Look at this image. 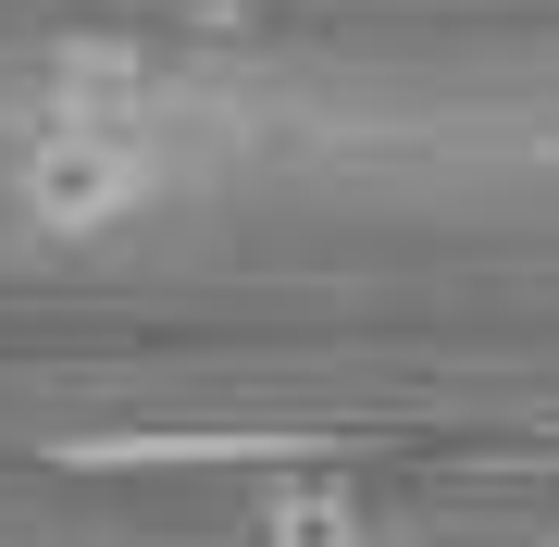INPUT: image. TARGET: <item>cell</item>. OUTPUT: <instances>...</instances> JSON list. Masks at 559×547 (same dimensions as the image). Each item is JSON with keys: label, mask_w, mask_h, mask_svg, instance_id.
Listing matches in <instances>:
<instances>
[{"label": "cell", "mask_w": 559, "mask_h": 547, "mask_svg": "<svg viewBox=\"0 0 559 547\" xmlns=\"http://www.w3.org/2000/svg\"><path fill=\"white\" fill-rule=\"evenodd\" d=\"M162 200V150H150V124H38L25 138V163H13V212L38 224V237H124Z\"/></svg>", "instance_id": "cell-1"}, {"label": "cell", "mask_w": 559, "mask_h": 547, "mask_svg": "<svg viewBox=\"0 0 559 547\" xmlns=\"http://www.w3.org/2000/svg\"><path fill=\"white\" fill-rule=\"evenodd\" d=\"M38 124H162V62L138 38H62L38 75Z\"/></svg>", "instance_id": "cell-2"}, {"label": "cell", "mask_w": 559, "mask_h": 547, "mask_svg": "<svg viewBox=\"0 0 559 547\" xmlns=\"http://www.w3.org/2000/svg\"><path fill=\"white\" fill-rule=\"evenodd\" d=\"M249 547H373V523H360V498L336 473H299V486H274L249 510Z\"/></svg>", "instance_id": "cell-3"}]
</instances>
